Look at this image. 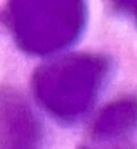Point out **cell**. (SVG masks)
Instances as JSON below:
<instances>
[{
    "instance_id": "cell-1",
    "label": "cell",
    "mask_w": 137,
    "mask_h": 149,
    "mask_svg": "<svg viewBox=\"0 0 137 149\" xmlns=\"http://www.w3.org/2000/svg\"><path fill=\"white\" fill-rule=\"evenodd\" d=\"M111 70V59L100 53H68L53 58L34 71L33 96L58 123L75 124L93 108Z\"/></svg>"
},
{
    "instance_id": "cell-2",
    "label": "cell",
    "mask_w": 137,
    "mask_h": 149,
    "mask_svg": "<svg viewBox=\"0 0 137 149\" xmlns=\"http://www.w3.org/2000/svg\"><path fill=\"white\" fill-rule=\"evenodd\" d=\"M5 22L22 52L50 56L83 36L87 0H8Z\"/></svg>"
},
{
    "instance_id": "cell-3",
    "label": "cell",
    "mask_w": 137,
    "mask_h": 149,
    "mask_svg": "<svg viewBox=\"0 0 137 149\" xmlns=\"http://www.w3.org/2000/svg\"><path fill=\"white\" fill-rule=\"evenodd\" d=\"M2 149H44L43 125L28 102L13 89L2 90Z\"/></svg>"
},
{
    "instance_id": "cell-4",
    "label": "cell",
    "mask_w": 137,
    "mask_h": 149,
    "mask_svg": "<svg viewBox=\"0 0 137 149\" xmlns=\"http://www.w3.org/2000/svg\"><path fill=\"white\" fill-rule=\"evenodd\" d=\"M137 132V96L127 95L109 102L96 114L90 136L96 142H117Z\"/></svg>"
},
{
    "instance_id": "cell-5",
    "label": "cell",
    "mask_w": 137,
    "mask_h": 149,
    "mask_svg": "<svg viewBox=\"0 0 137 149\" xmlns=\"http://www.w3.org/2000/svg\"><path fill=\"white\" fill-rule=\"evenodd\" d=\"M109 2L118 12L131 18V21L137 25V0H109Z\"/></svg>"
}]
</instances>
